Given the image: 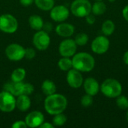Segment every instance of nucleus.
<instances>
[{
    "label": "nucleus",
    "mask_w": 128,
    "mask_h": 128,
    "mask_svg": "<svg viewBox=\"0 0 128 128\" xmlns=\"http://www.w3.org/2000/svg\"><path fill=\"white\" fill-rule=\"evenodd\" d=\"M34 92V86L33 85L30 83H23V90H22V94L25 95H29L32 94Z\"/></svg>",
    "instance_id": "29"
},
{
    "label": "nucleus",
    "mask_w": 128,
    "mask_h": 128,
    "mask_svg": "<svg viewBox=\"0 0 128 128\" xmlns=\"http://www.w3.org/2000/svg\"><path fill=\"white\" fill-rule=\"evenodd\" d=\"M122 15H123V17L124 18V20L128 22V4L126 5L124 8H123V10H122Z\"/></svg>",
    "instance_id": "34"
},
{
    "label": "nucleus",
    "mask_w": 128,
    "mask_h": 128,
    "mask_svg": "<svg viewBox=\"0 0 128 128\" xmlns=\"http://www.w3.org/2000/svg\"><path fill=\"white\" fill-rule=\"evenodd\" d=\"M58 66L60 70L63 71H68L69 70L73 68L72 59H70V57H63L59 59L58 62Z\"/></svg>",
    "instance_id": "23"
},
{
    "label": "nucleus",
    "mask_w": 128,
    "mask_h": 128,
    "mask_svg": "<svg viewBox=\"0 0 128 128\" xmlns=\"http://www.w3.org/2000/svg\"><path fill=\"white\" fill-rule=\"evenodd\" d=\"M43 28H44V31L48 33V32H50L52 30V24L50 23V22H46V23L44 24Z\"/></svg>",
    "instance_id": "35"
},
{
    "label": "nucleus",
    "mask_w": 128,
    "mask_h": 128,
    "mask_svg": "<svg viewBox=\"0 0 128 128\" xmlns=\"http://www.w3.org/2000/svg\"><path fill=\"white\" fill-rule=\"evenodd\" d=\"M66 122H67V117L62 112L55 115V116L52 119L53 125L58 126V127L64 125L66 123Z\"/></svg>",
    "instance_id": "25"
},
{
    "label": "nucleus",
    "mask_w": 128,
    "mask_h": 128,
    "mask_svg": "<svg viewBox=\"0 0 128 128\" xmlns=\"http://www.w3.org/2000/svg\"><path fill=\"white\" fill-rule=\"evenodd\" d=\"M83 87L86 94L94 96L99 92L100 86L94 78L88 77L83 81Z\"/></svg>",
    "instance_id": "14"
},
{
    "label": "nucleus",
    "mask_w": 128,
    "mask_h": 128,
    "mask_svg": "<svg viewBox=\"0 0 128 128\" xmlns=\"http://www.w3.org/2000/svg\"><path fill=\"white\" fill-rule=\"evenodd\" d=\"M25 122L29 128H38L44 122V117L42 112L39 111H33L27 115Z\"/></svg>",
    "instance_id": "13"
},
{
    "label": "nucleus",
    "mask_w": 128,
    "mask_h": 128,
    "mask_svg": "<svg viewBox=\"0 0 128 128\" xmlns=\"http://www.w3.org/2000/svg\"><path fill=\"white\" fill-rule=\"evenodd\" d=\"M126 119H127V121L128 122V110L127 111V112H126Z\"/></svg>",
    "instance_id": "38"
},
{
    "label": "nucleus",
    "mask_w": 128,
    "mask_h": 128,
    "mask_svg": "<svg viewBox=\"0 0 128 128\" xmlns=\"http://www.w3.org/2000/svg\"><path fill=\"white\" fill-rule=\"evenodd\" d=\"M115 23L110 20H106V21H104L101 26V31L105 36H110L112 34L115 32Z\"/></svg>",
    "instance_id": "21"
},
{
    "label": "nucleus",
    "mask_w": 128,
    "mask_h": 128,
    "mask_svg": "<svg viewBox=\"0 0 128 128\" xmlns=\"http://www.w3.org/2000/svg\"><path fill=\"white\" fill-rule=\"evenodd\" d=\"M77 45L74 40L65 39L62 40L59 45V53L63 57H71L76 53Z\"/></svg>",
    "instance_id": "10"
},
{
    "label": "nucleus",
    "mask_w": 128,
    "mask_h": 128,
    "mask_svg": "<svg viewBox=\"0 0 128 128\" xmlns=\"http://www.w3.org/2000/svg\"><path fill=\"white\" fill-rule=\"evenodd\" d=\"M50 17L56 22H63L69 16V10L64 5L53 7L50 10Z\"/></svg>",
    "instance_id": "12"
},
{
    "label": "nucleus",
    "mask_w": 128,
    "mask_h": 128,
    "mask_svg": "<svg viewBox=\"0 0 128 128\" xmlns=\"http://www.w3.org/2000/svg\"><path fill=\"white\" fill-rule=\"evenodd\" d=\"M73 68L80 72H90L95 65L94 57L88 52H79L75 54L72 58Z\"/></svg>",
    "instance_id": "2"
},
{
    "label": "nucleus",
    "mask_w": 128,
    "mask_h": 128,
    "mask_svg": "<svg viewBox=\"0 0 128 128\" xmlns=\"http://www.w3.org/2000/svg\"><path fill=\"white\" fill-rule=\"evenodd\" d=\"M100 90L104 95L110 98H116L122 94V84L116 79H106L100 85Z\"/></svg>",
    "instance_id": "3"
},
{
    "label": "nucleus",
    "mask_w": 128,
    "mask_h": 128,
    "mask_svg": "<svg viewBox=\"0 0 128 128\" xmlns=\"http://www.w3.org/2000/svg\"><path fill=\"white\" fill-rule=\"evenodd\" d=\"M116 104L121 110H125L128 109V98L124 95H119L116 98Z\"/></svg>",
    "instance_id": "26"
},
{
    "label": "nucleus",
    "mask_w": 128,
    "mask_h": 128,
    "mask_svg": "<svg viewBox=\"0 0 128 128\" xmlns=\"http://www.w3.org/2000/svg\"><path fill=\"white\" fill-rule=\"evenodd\" d=\"M12 128H28L26 122L23 121H17L15 122L13 124H12Z\"/></svg>",
    "instance_id": "31"
},
{
    "label": "nucleus",
    "mask_w": 128,
    "mask_h": 128,
    "mask_svg": "<svg viewBox=\"0 0 128 128\" xmlns=\"http://www.w3.org/2000/svg\"><path fill=\"white\" fill-rule=\"evenodd\" d=\"M31 106V100L28 95L21 94L16 99V107L21 112L27 111Z\"/></svg>",
    "instance_id": "17"
},
{
    "label": "nucleus",
    "mask_w": 128,
    "mask_h": 128,
    "mask_svg": "<svg viewBox=\"0 0 128 128\" xmlns=\"http://www.w3.org/2000/svg\"><path fill=\"white\" fill-rule=\"evenodd\" d=\"M110 45V40L105 35H100L93 40L91 44V48L94 53L101 55L108 51Z\"/></svg>",
    "instance_id": "7"
},
{
    "label": "nucleus",
    "mask_w": 128,
    "mask_h": 128,
    "mask_svg": "<svg viewBox=\"0 0 128 128\" xmlns=\"http://www.w3.org/2000/svg\"><path fill=\"white\" fill-rule=\"evenodd\" d=\"M18 28L16 19L8 14H2L0 16V30L8 34L14 33Z\"/></svg>",
    "instance_id": "5"
},
{
    "label": "nucleus",
    "mask_w": 128,
    "mask_h": 128,
    "mask_svg": "<svg viewBox=\"0 0 128 128\" xmlns=\"http://www.w3.org/2000/svg\"><path fill=\"white\" fill-rule=\"evenodd\" d=\"M41 89L44 94H46V96H49L56 93V84L52 81L50 80H46L43 82L41 85Z\"/></svg>",
    "instance_id": "18"
},
{
    "label": "nucleus",
    "mask_w": 128,
    "mask_h": 128,
    "mask_svg": "<svg viewBox=\"0 0 128 128\" xmlns=\"http://www.w3.org/2000/svg\"><path fill=\"white\" fill-rule=\"evenodd\" d=\"M86 22L90 25H92L95 22V17L93 14H89L88 15H87L86 16Z\"/></svg>",
    "instance_id": "32"
},
{
    "label": "nucleus",
    "mask_w": 128,
    "mask_h": 128,
    "mask_svg": "<svg viewBox=\"0 0 128 128\" xmlns=\"http://www.w3.org/2000/svg\"><path fill=\"white\" fill-rule=\"evenodd\" d=\"M16 108V99L8 92L0 93V110L4 112H10Z\"/></svg>",
    "instance_id": "6"
},
{
    "label": "nucleus",
    "mask_w": 128,
    "mask_h": 128,
    "mask_svg": "<svg viewBox=\"0 0 128 128\" xmlns=\"http://www.w3.org/2000/svg\"><path fill=\"white\" fill-rule=\"evenodd\" d=\"M68 106L67 98L60 94H53L47 96L44 101L45 110L50 115H56L63 112Z\"/></svg>",
    "instance_id": "1"
},
{
    "label": "nucleus",
    "mask_w": 128,
    "mask_h": 128,
    "mask_svg": "<svg viewBox=\"0 0 128 128\" xmlns=\"http://www.w3.org/2000/svg\"><path fill=\"white\" fill-rule=\"evenodd\" d=\"M28 22L30 27L34 30L40 31L43 28L44 21L43 19L38 15H32L28 19Z\"/></svg>",
    "instance_id": "19"
},
{
    "label": "nucleus",
    "mask_w": 128,
    "mask_h": 128,
    "mask_svg": "<svg viewBox=\"0 0 128 128\" xmlns=\"http://www.w3.org/2000/svg\"><path fill=\"white\" fill-rule=\"evenodd\" d=\"M26 77V70L23 68H16L11 74V81L13 82H22Z\"/></svg>",
    "instance_id": "24"
},
{
    "label": "nucleus",
    "mask_w": 128,
    "mask_h": 128,
    "mask_svg": "<svg viewBox=\"0 0 128 128\" xmlns=\"http://www.w3.org/2000/svg\"><path fill=\"white\" fill-rule=\"evenodd\" d=\"M54 125L50 124V123H48V122H44L40 126V128H53Z\"/></svg>",
    "instance_id": "36"
},
{
    "label": "nucleus",
    "mask_w": 128,
    "mask_h": 128,
    "mask_svg": "<svg viewBox=\"0 0 128 128\" xmlns=\"http://www.w3.org/2000/svg\"><path fill=\"white\" fill-rule=\"evenodd\" d=\"M115 1H116V0H109V2H114Z\"/></svg>",
    "instance_id": "39"
},
{
    "label": "nucleus",
    "mask_w": 128,
    "mask_h": 128,
    "mask_svg": "<svg viewBox=\"0 0 128 128\" xmlns=\"http://www.w3.org/2000/svg\"><path fill=\"white\" fill-rule=\"evenodd\" d=\"M106 10V5L102 1H97L92 6V12L95 16L104 14Z\"/></svg>",
    "instance_id": "20"
},
{
    "label": "nucleus",
    "mask_w": 128,
    "mask_h": 128,
    "mask_svg": "<svg viewBox=\"0 0 128 128\" xmlns=\"http://www.w3.org/2000/svg\"><path fill=\"white\" fill-rule=\"evenodd\" d=\"M93 96L86 94V95L82 96L81 99V104L84 107H88L92 105L93 104Z\"/></svg>",
    "instance_id": "28"
},
{
    "label": "nucleus",
    "mask_w": 128,
    "mask_h": 128,
    "mask_svg": "<svg viewBox=\"0 0 128 128\" xmlns=\"http://www.w3.org/2000/svg\"><path fill=\"white\" fill-rule=\"evenodd\" d=\"M34 0H20V2L22 5L27 7V6L31 5L34 2Z\"/></svg>",
    "instance_id": "33"
},
{
    "label": "nucleus",
    "mask_w": 128,
    "mask_h": 128,
    "mask_svg": "<svg viewBox=\"0 0 128 128\" xmlns=\"http://www.w3.org/2000/svg\"><path fill=\"white\" fill-rule=\"evenodd\" d=\"M33 44L34 46L39 50H46L50 44V38L45 31H38L34 34Z\"/></svg>",
    "instance_id": "9"
},
{
    "label": "nucleus",
    "mask_w": 128,
    "mask_h": 128,
    "mask_svg": "<svg viewBox=\"0 0 128 128\" xmlns=\"http://www.w3.org/2000/svg\"><path fill=\"white\" fill-rule=\"evenodd\" d=\"M36 55L35 50L33 48H27L25 49V58H28V59H32L33 58H34Z\"/></svg>",
    "instance_id": "30"
},
{
    "label": "nucleus",
    "mask_w": 128,
    "mask_h": 128,
    "mask_svg": "<svg viewBox=\"0 0 128 128\" xmlns=\"http://www.w3.org/2000/svg\"><path fill=\"white\" fill-rule=\"evenodd\" d=\"M67 82L71 88H79L83 84V77L80 71L74 68H71L68 72Z\"/></svg>",
    "instance_id": "11"
},
{
    "label": "nucleus",
    "mask_w": 128,
    "mask_h": 128,
    "mask_svg": "<svg viewBox=\"0 0 128 128\" xmlns=\"http://www.w3.org/2000/svg\"><path fill=\"white\" fill-rule=\"evenodd\" d=\"M5 54L10 61H20L25 57V49L18 44H11L6 47Z\"/></svg>",
    "instance_id": "8"
},
{
    "label": "nucleus",
    "mask_w": 128,
    "mask_h": 128,
    "mask_svg": "<svg viewBox=\"0 0 128 128\" xmlns=\"http://www.w3.org/2000/svg\"><path fill=\"white\" fill-rule=\"evenodd\" d=\"M4 90L10 92L14 96H19L22 94L23 82H8L4 86Z\"/></svg>",
    "instance_id": "16"
},
{
    "label": "nucleus",
    "mask_w": 128,
    "mask_h": 128,
    "mask_svg": "<svg viewBox=\"0 0 128 128\" xmlns=\"http://www.w3.org/2000/svg\"><path fill=\"white\" fill-rule=\"evenodd\" d=\"M36 6L42 10H50L55 4L54 0H34Z\"/></svg>",
    "instance_id": "22"
},
{
    "label": "nucleus",
    "mask_w": 128,
    "mask_h": 128,
    "mask_svg": "<svg viewBox=\"0 0 128 128\" xmlns=\"http://www.w3.org/2000/svg\"><path fill=\"white\" fill-rule=\"evenodd\" d=\"M96 1H102V0H96Z\"/></svg>",
    "instance_id": "40"
},
{
    "label": "nucleus",
    "mask_w": 128,
    "mask_h": 128,
    "mask_svg": "<svg viewBox=\"0 0 128 128\" xmlns=\"http://www.w3.org/2000/svg\"><path fill=\"white\" fill-rule=\"evenodd\" d=\"M123 61L126 64L128 65V50L124 52V54L123 56Z\"/></svg>",
    "instance_id": "37"
},
{
    "label": "nucleus",
    "mask_w": 128,
    "mask_h": 128,
    "mask_svg": "<svg viewBox=\"0 0 128 128\" xmlns=\"http://www.w3.org/2000/svg\"><path fill=\"white\" fill-rule=\"evenodd\" d=\"M92 6L88 0H74L70 5V10L77 17H86L92 13Z\"/></svg>",
    "instance_id": "4"
},
{
    "label": "nucleus",
    "mask_w": 128,
    "mask_h": 128,
    "mask_svg": "<svg viewBox=\"0 0 128 128\" xmlns=\"http://www.w3.org/2000/svg\"><path fill=\"white\" fill-rule=\"evenodd\" d=\"M75 42L78 46H85L88 41V36L86 33H79L75 37Z\"/></svg>",
    "instance_id": "27"
},
{
    "label": "nucleus",
    "mask_w": 128,
    "mask_h": 128,
    "mask_svg": "<svg viewBox=\"0 0 128 128\" xmlns=\"http://www.w3.org/2000/svg\"><path fill=\"white\" fill-rule=\"evenodd\" d=\"M75 28L70 23H61L56 28V32L61 37L69 38L74 33Z\"/></svg>",
    "instance_id": "15"
}]
</instances>
